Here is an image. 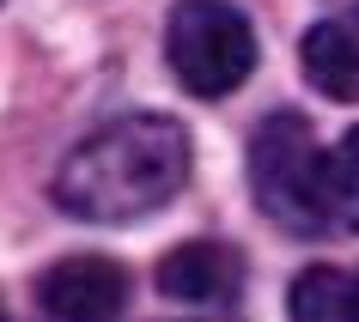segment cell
<instances>
[{"instance_id":"cell-5","label":"cell","mask_w":359,"mask_h":322,"mask_svg":"<svg viewBox=\"0 0 359 322\" xmlns=\"http://www.w3.org/2000/svg\"><path fill=\"white\" fill-rule=\"evenodd\" d=\"M158 292L183 304H231L244 292V255L231 244H183L158 262Z\"/></svg>"},{"instance_id":"cell-1","label":"cell","mask_w":359,"mask_h":322,"mask_svg":"<svg viewBox=\"0 0 359 322\" xmlns=\"http://www.w3.org/2000/svg\"><path fill=\"white\" fill-rule=\"evenodd\" d=\"M189 183V128L177 115H116L55 171V207L92 225L147 219Z\"/></svg>"},{"instance_id":"cell-4","label":"cell","mask_w":359,"mask_h":322,"mask_svg":"<svg viewBox=\"0 0 359 322\" xmlns=\"http://www.w3.org/2000/svg\"><path fill=\"white\" fill-rule=\"evenodd\" d=\"M37 304L49 322H116L128 310V267L110 255H67L43 267Z\"/></svg>"},{"instance_id":"cell-7","label":"cell","mask_w":359,"mask_h":322,"mask_svg":"<svg viewBox=\"0 0 359 322\" xmlns=\"http://www.w3.org/2000/svg\"><path fill=\"white\" fill-rule=\"evenodd\" d=\"M292 322H359V267H304L292 280Z\"/></svg>"},{"instance_id":"cell-3","label":"cell","mask_w":359,"mask_h":322,"mask_svg":"<svg viewBox=\"0 0 359 322\" xmlns=\"http://www.w3.org/2000/svg\"><path fill=\"white\" fill-rule=\"evenodd\" d=\"M165 61L183 79V92L226 97L256 67V31L226 0H177V13L165 24Z\"/></svg>"},{"instance_id":"cell-6","label":"cell","mask_w":359,"mask_h":322,"mask_svg":"<svg viewBox=\"0 0 359 322\" xmlns=\"http://www.w3.org/2000/svg\"><path fill=\"white\" fill-rule=\"evenodd\" d=\"M304 79L335 104H359V37L347 24H311L304 31Z\"/></svg>"},{"instance_id":"cell-2","label":"cell","mask_w":359,"mask_h":322,"mask_svg":"<svg viewBox=\"0 0 359 322\" xmlns=\"http://www.w3.org/2000/svg\"><path fill=\"white\" fill-rule=\"evenodd\" d=\"M250 189L274 225L299 237H353L359 231V128L335 146H317V134L299 110H274L250 140Z\"/></svg>"}]
</instances>
